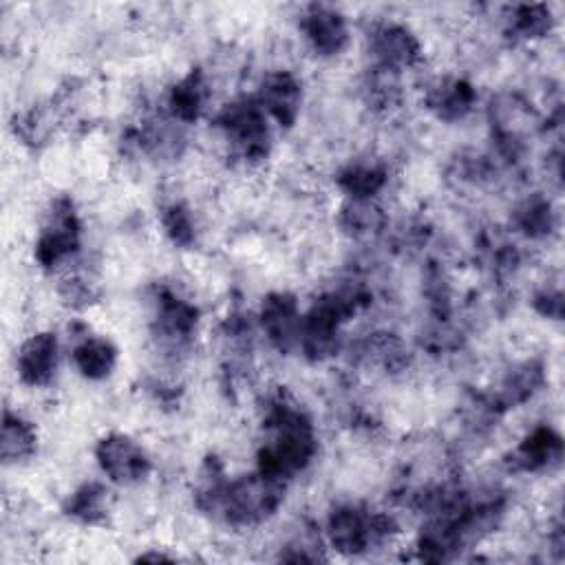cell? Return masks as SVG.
<instances>
[{"mask_svg":"<svg viewBox=\"0 0 565 565\" xmlns=\"http://www.w3.org/2000/svg\"><path fill=\"white\" fill-rule=\"evenodd\" d=\"M260 426L265 441L256 455V470L289 481L311 466L318 455L316 424L291 395H269L263 406Z\"/></svg>","mask_w":565,"mask_h":565,"instance_id":"6da1fadb","label":"cell"},{"mask_svg":"<svg viewBox=\"0 0 565 565\" xmlns=\"http://www.w3.org/2000/svg\"><path fill=\"white\" fill-rule=\"evenodd\" d=\"M287 481L260 470L225 479L210 519L230 527H254L276 514L285 499Z\"/></svg>","mask_w":565,"mask_h":565,"instance_id":"7a4b0ae2","label":"cell"},{"mask_svg":"<svg viewBox=\"0 0 565 565\" xmlns=\"http://www.w3.org/2000/svg\"><path fill=\"white\" fill-rule=\"evenodd\" d=\"M212 124L227 143L230 154L243 166H258L269 157V117L265 115L254 95H241L223 104L216 110Z\"/></svg>","mask_w":565,"mask_h":565,"instance_id":"3957f363","label":"cell"},{"mask_svg":"<svg viewBox=\"0 0 565 565\" xmlns=\"http://www.w3.org/2000/svg\"><path fill=\"white\" fill-rule=\"evenodd\" d=\"M395 519L388 512L371 510L364 503H340L327 516V541L342 556H360L395 534Z\"/></svg>","mask_w":565,"mask_h":565,"instance_id":"277c9868","label":"cell"},{"mask_svg":"<svg viewBox=\"0 0 565 565\" xmlns=\"http://www.w3.org/2000/svg\"><path fill=\"white\" fill-rule=\"evenodd\" d=\"M82 234V218L73 199L66 194L53 199L35 236L33 260L44 271H57L79 254Z\"/></svg>","mask_w":565,"mask_h":565,"instance_id":"5b68a950","label":"cell"},{"mask_svg":"<svg viewBox=\"0 0 565 565\" xmlns=\"http://www.w3.org/2000/svg\"><path fill=\"white\" fill-rule=\"evenodd\" d=\"M152 305V338L166 353H183L196 338L201 322L199 307L172 287H159Z\"/></svg>","mask_w":565,"mask_h":565,"instance_id":"8992f818","label":"cell"},{"mask_svg":"<svg viewBox=\"0 0 565 565\" xmlns=\"http://www.w3.org/2000/svg\"><path fill=\"white\" fill-rule=\"evenodd\" d=\"M95 463L102 475L117 486H137L152 472L148 450L128 433H106L95 444Z\"/></svg>","mask_w":565,"mask_h":565,"instance_id":"52a82bcc","label":"cell"},{"mask_svg":"<svg viewBox=\"0 0 565 565\" xmlns=\"http://www.w3.org/2000/svg\"><path fill=\"white\" fill-rule=\"evenodd\" d=\"M366 49L373 62L371 66L388 68L395 73L411 71L424 62L422 40L411 26L397 20L373 22L366 35Z\"/></svg>","mask_w":565,"mask_h":565,"instance_id":"ba28073f","label":"cell"},{"mask_svg":"<svg viewBox=\"0 0 565 565\" xmlns=\"http://www.w3.org/2000/svg\"><path fill=\"white\" fill-rule=\"evenodd\" d=\"M298 29L309 51L320 60H333L351 44L349 18L333 4H307L300 13Z\"/></svg>","mask_w":565,"mask_h":565,"instance_id":"9c48e42d","label":"cell"},{"mask_svg":"<svg viewBox=\"0 0 565 565\" xmlns=\"http://www.w3.org/2000/svg\"><path fill=\"white\" fill-rule=\"evenodd\" d=\"M254 97L278 128L289 130L300 117L302 82L294 71L274 68L260 77Z\"/></svg>","mask_w":565,"mask_h":565,"instance_id":"30bf717a","label":"cell"},{"mask_svg":"<svg viewBox=\"0 0 565 565\" xmlns=\"http://www.w3.org/2000/svg\"><path fill=\"white\" fill-rule=\"evenodd\" d=\"M60 366V338L51 329L26 335L15 351V375L26 388H44Z\"/></svg>","mask_w":565,"mask_h":565,"instance_id":"8fae6325","label":"cell"},{"mask_svg":"<svg viewBox=\"0 0 565 565\" xmlns=\"http://www.w3.org/2000/svg\"><path fill=\"white\" fill-rule=\"evenodd\" d=\"M258 329L278 353H291L298 349L300 335V302L291 291H271L263 298L258 309Z\"/></svg>","mask_w":565,"mask_h":565,"instance_id":"7c38bea8","label":"cell"},{"mask_svg":"<svg viewBox=\"0 0 565 565\" xmlns=\"http://www.w3.org/2000/svg\"><path fill=\"white\" fill-rule=\"evenodd\" d=\"M477 88L461 75H444L433 79L424 90V108L439 121L455 124L466 119L477 106Z\"/></svg>","mask_w":565,"mask_h":565,"instance_id":"4fadbf2b","label":"cell"},{"mask_svg":"<svg viewBox=\"0 0 565 565\" xmlns=\"http://www.w3.org/2000/svg\"><path fill=\"white\" fill-rule=\"evenodd\" d=\"M563 455V439L561 435L547 426L539 424L527 430L519 444L510 450L505 463L512 472H543L550 470L554 463L561 461Z\"/></svg>","mask_w":565,"mask_h":565,"instance_id":"5bb4252c","label":"cell"},{"mask_svg":"<svg viewBox=\"0 0 565 565\" xmlns=\"http://www.w3.org/2000/svg\"><path fill=\"white\" fill-rule=\"evenodd\" d=\"M543 384H545L543 362L541 360H523V362L512 364L503 373L497 391L486 395V399L492 406V411L497 415H501L508 408L530 402L536 395V391H541Z\"/></svg>","mask_w":565,"mask_h":565,"instance_id":"9a60e30c","label":"cell"},{"mask_svg":"<svg viewBox=\"0 0 565 565\" xmlns=\"http://www.w3.org/2000/svg\"><path fill=\"white\" fill-rule=\"evenodd\" d=\"M212 97V86L203 68H190L185 75H181L166 95V110L168 117H172L177 124L190 126L196 124Z\"/></svg>","mask_w":565,"mask_h":565,"instance_id":"2e32d148","label":"cell"},{"mask_svg":"<svg viewBox=\"0 0 565 565\" xmlns=\"http://www.w3.org/2000/svg\"><path fill=\"white\" fill-rule=\"evenodd\" d=\"M73 338H75V344L71 351V360L75 371L90 382L108 380L119 364L117 344L106 335H95L88 331H82L79 335H73Z\"/></svg>","mask_w":565,"mask_h":565,"instance_id":"e0dca14e","label":"cell"},{"mask_svg":"<svg viewBox=\"0 0 565 565\" xmlns=\"http://www.w3.org/2000/svg\"><path fill=\"white\" fill-rule=\"evenodd\" d=\"M335 185L347 201H375L388 185V170L380 161L358 159L338 170Z\"/></svg>","mask_w":565,"mask_h":565,"instance_id":"ac0fdd59","label":"cell"},{"mask_svg":"<svg viewBox=\"0 0 565 565\" xmlns=\"http://www.w3.org/2000/svg\"><path fill=\"white\" fill-rule=\"evenodd\" d=\"M110 490L99 481L79 483L62 503L66 519L79 525H102L110 514Z\"/></svg>","mask_w":565,"mask_h":565,"instance_id":"d6986e66","label":"cell"},{"mask_svg":"<svg viewBox=\"0 0 565 565\" xmlns=\"http://www.w3.org/2000/svg\"><path fill=\"white\" fill-rule=\"evenodd\" d=\"M38 428L35 424L24 417L20 411H11L9 406L2 413V435H0V446H2V461L7 466H18L29 461L38 452Z\"/></svg>","mask_w":565,"mask_h":565,"instance_id":"ffe728a7","label":"cell"},{"mask_svg":"<svg viewBox=\"0 0 565 565\" xmlns=\"http://www.w3.org/2000/svg\"><path fill=\"white\" fill-rule=\"evenodd\" d=\"M512 225L521 236H525L530 241H543L556 227V212H554L550 199L536 192V194L525 196L514 207Z\"/></svg>","mask_w":565,"mask_h":565,"instance_id":"44dd1931","label":"cell"},{"mask_svg":"<svg viewBox=\"0 0 565 565\" xmlns=\"http://www.w3.org/2000/svg\"><path fill=\"white\" fill-rule=\"evenodd\" d=\"M554 15L547 4H514L505 18V33L514 42H536L552 33Z\"/></svg>","mask_w":565,"mask_h":565,"instance_id":"7402d4cb","label":"cell"},{"mask_svg":"<svg viewBox=\"0 0 565 565\" xmlns=\"http://www.w3.org/2000/svg\"><path fill=\"white\" fill-rule=\"evenodd\" d=\"M338 225L351 238H369L384 230L386 216L375 201H347L338 210Z\"/></svg>","mask_w":565,"mask_h":565,"instance_id":"603a6c76","label":"cell"},{"mask_svg":"<svg viewBox=\"0 0 565 565\" xmlns=\"http://www.w3.org/2000/svg\"><path fill=\"white\" fill-rule=\"evenodd\" d=\"M159 225L163 236L179 249H192L199 241V225L192 207L185 201H170L161 207Z\"/></svg>","mask_w":565,"mask_h":565,"instance_id":"cb8c5ba5","label":"cell"},{"mask_svg":"<svg viewBox=\"0 0 565 565\" xmlns=\"http://www.w3.org/2000/svg\"><path fill=\"white\" fill-rule=\"evenodd\" d=\"M57 294L68 307L84 309V307H90L93 302H97L102 291H99V285L88 274L75 271V274H68L62 278Z\"/></svg>","mask_w":565,"mask_h":565,"instance_id":"d4e9b609","label":"cell"},{"mask_svg":"<svg viewBox=\"0 0 565 565\" xmlns=\"http://www.w3.org/2000/svg\"><path fill=\"white\" fill-rule=\"evenodd\" d=\"M532 307L536 313L550 320L563 318V294L556 287H543L532 296Z\"/></svg>","mask_w":565,"mask_h":565,"instance_id":"484cf974","label":"cell"}]
</instances>
